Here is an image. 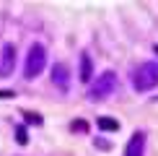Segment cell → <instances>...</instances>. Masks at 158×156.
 Listing matches in <instances>:
<instances>
[{
	"instance_id": "7a4b0ae2",
	"label": "cell",
	"mask_w": 158,
	"mask_h": 156,
	"mask_svg": "<svg viewBox=\"0 0 158 156\" xmlns=\"http://www.w3.org/2000/svg\"><path fill=\"white\" fill-rule=\"evenodd\" d=\"M158 86V63H143L140 70L135 73V89L137 91H150Z\"/></svg>"
},
{
	"instance_id": "8fae6325",
	"label": "cell",
	"mask_w": 158,
	"mask_h": 156,
	"mask_svg": "<svg viewBox=\"0 0 158 156\" xmlns=\"http://www.w3.org/2000/svg\"><path fill=\"white\" fill-rule=\"evenodd\" d=\"M10 96H16L13 91H0V99H10Z\"/></svg>"
},
{
	"instance_id": "9c48e42d",
	"label": "cell",
	"mask_w": 158,
	"mask_h": 156,
	"mask_svg": "<svg viewBox=\"0 0 158 156\" xmlns=\"http://www.w3.org/2000/svg\"><path fill=\"white\" fill-rule=\"evenodd\" d=\"M16 141H18V146H26V143H29V133H26L23 125L16 128Z\"/></svg>"
},
{
	"instance_id": "4fadbf2b",
	"label": "cell",
	"mask_w": 158,
	"mask_h": 156,
	"mask_svg": "<svg viewBox=\"0 0 158 156\" xmlns=\"http://www.w3.org/2000/svg\"><path fill=\"white\" fill-rule=\"evenodd\" d=\"M156 55H158V47H156Z\"/></svg>"
},
{
	"instance_id": "5b68a950",
	"label": "cell",
	"mask_w": 158,
	"mask_h": 156,
	"mask_svg": "<svg viewBox=\"0 0 158 156\" xmlns=\"http://www.w3.org/2000/svg\"><path fill=\"white\" fill-rule=\"evenodd\" d=\"M143 148H145V133H132L127 148H124V156H143Z\"/></svg>"
},
{
	"instance_id": "3957f363",
	"label": "cell",
	"mask_w": 158,
	"mask_h": 156,
	"mask_svg": "<svg viewBox=\"0 0 158 156\" xmlns=\"http://www.w3.org/2000/svg\"><path fill=\"white\" fill-rule=\"evenodd\" d=\"M114 86H117V76H114V70H104V73L96 78V83L91 86L88 96H91L94 102H98V99H106L111 91H114Z\"/></svg>"
},
{
	"instance_id": "ba28073f",
	"label": "cell",
	"mask_w": 158,
	"mask_h": 156,
	"mask_svg": "<svg viewBox=\"0 0 158 156\" xmlns=\"http://www.w3.org/2000/svg\"><path fill=\"white\" fill-rule=\"evenodd\" d=\"M98 130H109V133H114V130H119V122H117L114 117H98Z\"/></svg>"
},
{
	"instance_id": "6da1fadb",
	"label": "cell",
	"mask_w": 158,
	"mask_h": 156,
	"mask_svg": "<svg viewBox=\"0 0 158 156\" xmlns=\"http://www.w3.org/2000/svg\"><path fill=\"white\" fill-rule=\"evenodd\" d=\"M44 65H47V50H44L42 44H31L29 57H26L23 76H26V78H36V76L44 70Z\"/></svg>"
},
{
	"instance_id": "277c9868",
	"label": "cell",
	"mask_w": 158,
	"mask_h": 156,
	"mask_svg": "<svg viewBox=\"0 0 158 156\" xmlns=\"http://www.w3.org/2000/svg\"><path fill=\"white\" fill-rule=\"evenodd\" d=\"M13 65H16V44H5L3 47V63H0V76L8 78L13 73Z\"/></svg>"
},
{
	"instance_id": "8992f818",
	"label": "cell",
	"mask_w": 158,
	"mask_h": 156,
	"mask_svg": "<svg viewBox=\"0 0 158 156\" xmlns=\"http://www.w3.org/2000/svg\"><path fill=\"white\" fill-rule=\"evenodd\" d=\"M52 83L55 86H60L62 91H68V65H62V63H57L55 68H52Z\"/></svg>"
},
{
	"instance_id": "7c38bea8",
	"label": "cell",
	"mask_w": 158,
	"mask_h": 156,
	"mask_svg": "<svg viewBox=\"0 0 158 156\" xmlns=\"http://www.w3.org/2000/svg\"><path fill=\"white\" fill-rule=\"evenodd\" d=\"M73 130H85V122H73Z\"/></svg>"
},
{
	"instance_id": "52a82bcc",
	"label": "cell",
	"mask_w": 158,
	"mask_h": 156,
	"mask_svg": "<svg viewBox=\"0 0 158 156\" xmlns=\"http://www.w3.org/2000/svg\"><path fill=\"white\" fill-rule=\"evenodd\" d=\"M91 76H94V63H91V55H81V81L83 83H88L91 81Z\"/></svg>"
},
{
	"instance_id": "30bf717a",
	"label": "cell",
	"mask_w": 158,
	"mask_h": 156,
	"mask_svg": "<svg viewBox=\"0 0 158 156\" xmlns=\"http://www.w3.org/2000/svg\"><path fill=\"white\" fill-rule=\"evenodd\" d=\"M23 117H26L29 125H42V115H36V112H26Z\"/></svg>"
}]
</instances>
